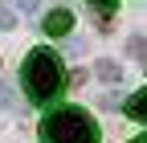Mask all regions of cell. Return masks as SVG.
I'll return each instance as SVG.
<instances>
[{
  "label": "cell",
  "instance_id": "cell-6",
  "mask_svg": "<svg viewBox=\"0 0 147 143\" xmlns=\"http://www.w3.org/2000/svg\"><path fill=\"white\" fill-rule=\"evenodd\" d=\"M94 69H98V74H102L106 82H115V78H119V65H110V61H98Z\"/></svg>",
  "mask_w": 147,
  "mask_h": 143
},
{
  "label": "cell",
  "instance_id": "cell-2",
  "mask_svg": "<svg viewBox=\"0 0 147 143\" xmlns=\"http://www.w3.org/2000/svg\"><path fill=\"white\" fill-rule=\"evenodd\" d=\"M102 131L90 111L82 106H57L41 119V143H98Z\"/></svg>",
  "mask_w": 147,
  "mask_h": 143
},
{
  "label": "cell",
  "instance_id": "cell-4",
  "mask_svg": "<svg viewBox=\"0 0 147 143\" xmlns=\"http://www.w3.org/2000/svg\"><path fill=\"white\" fill-rule=\"evenodd\" d=\"M123 111L131 115V119H139V123H147V86H143L139 94H131V98H127V106H123Z\"/></svg>",
  "mask_w": 147,
  "mask_h": 143
},
{
  "label": "cell",
  "instance_id": "cell-10",
  "mask_svg": "<svg viewBox=\"0 0 147 143\" xmlns=\"http://www.w3.org/2000/svg\"><path fill=\"white\" fill-rule=\"evenodd\" d=\"M127 143H147V135H135V139H127Z\"/></svg>",
  "mask_w": 147,
  "mask_h": 143
},
{
  "label": "cell",
  "instance_id": "cell-8",
  "mask_svg": "<svg viewBox=\"0 0 147 143\" xmlns=\"http://www.w3.org/2000/svg\"><path fill=\"white\" fill-rule=\"evenodd\" d=\"M8 102H12V94L4 90V82H0V111H8Z\"/></svg>",
  "mask_w": 147,
  "mask_h": 143
},
{
  "label": "cell",
  "instance_id": "cell-3",
  "mask_svg": "<svg viewBox=\"0 0 147 143\" xmlns=\"http://www.w3.org/2000/svg\"><path fill=\"white\" fill-rule=\"evenodd\" d=\"M69 29H74V12H69L65 4H57V8L45 16V33H49V37H65Z\"/></svg>",
  "mask_w": 147,
  "mask_h": 143
},
{
  "label": "cell",
  "instance_id": "cell-1",
  "mask_svg": "<svg viewBox=\"0 0 147 143\" xmlns=\"http://www.w3.org/2000/svg\"><path fill=\"white\" fill-rule=\"evenodd\" d=\"M21 86H25L29 102H53L65 86V69L57 61V53L45 45L29 49V57L21 61Z\"/></svg>",
  "mask_w": 147,
  "mask_h": 143
},
{
  "label": "cell",
  "instance_id": "cell-9",
  "mask_svg": "<svg viewBox=\"0 0 147 143\" xmlns=\"http://www.w3.org/2000/svg\"><path fill=\"white\" fill-rule=\"evenodd\" d=\"M90 4H98L102 12H110V8H115V0H90Z\"/></svg>",
  "mask_w": 147,
  "mask_h": 143
},
{
  "label": "cell",
  "instance_id": "cell-5",
  "mask_svg": "<svg viewBox=\"0 0 147 143\" xmlns=\"http://www.w3.org/2000/svg\"><path fill=\"white\" fill-rule=\"evenodd\" d=\"M0 29H16V12H12V4H4V0H0Z\"/></svg>",
  "mask_w": 147,
  "mask_h": 143
},
{
  "label": "cell",
  "instance_id": "cell-7",
  "mask_svg": "<svg viewBox=\"0 0 147 143\" xmlns=\"http://www.w3.org/2000/svg\"><path fill=\"white\" fill-rule=\"evenodd\" d=\"M12 4L21 8V12H37V8H41V0H12Z\"/></svg>",
  "mask_w": 147,
  "mask_h": 143
}]
</instances>
